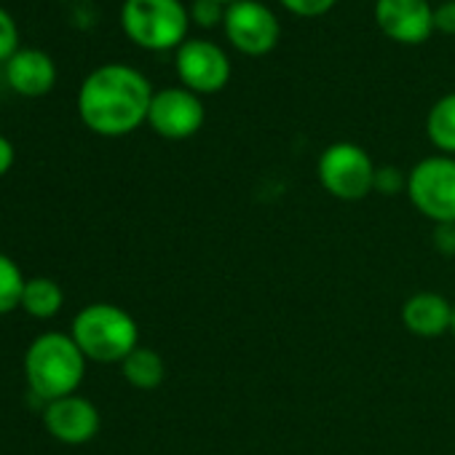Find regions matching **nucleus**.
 <instances>
[{"mask_svg":"<svg viewBox=\"0 0 455 455\" xmlns=\"http://www.w3.org/2000/svg\"><path fill=\"white\" fill-rule=\"evenodd\" d=\"M148 78L129 65H102L78 92V116L100 137H124L148 124L153 102Z\"/></svg>","mask_w":455,"mask_h":455,"instance_id":"f257e3e1","label":"nucleus"},{"mask_svg":"<svg viewBox=\"0 0 455 455\" xmlns=\"http://www.w3.org/2000/svg\"><path fill=\"white\" fill-rule=\"evenodd\" d=\"M86 375V356L73 335L46 332L36 338L25 354V378L36 396L54 402L76 394Z\"/></svg>","mask_w":455,"mask_h":455,"instance_id":"f03ea898","label":"nucleus"},{"mask_svg":"<svg viewBox=\"0 0 455 455\" xmlns=\"http://www.w3.org/2000/svg\"><path fill=\"white\" fill-rule=\"evenodd\" d=\"M73 340L92 362H124L140 346V327L129 311L113 303H92L78 311L70 330Z\"/></svg>","mask_w":455,"mask_h":455,"instance_id":"7ed1b4c3","label":"nucleus"},{"mask_svg":"<svg viewBox=\"0 0 455 455\" xmlns=\"http://www.w3.org/2000/svg\"><path fill=\"white\" fill-rule=\"evenodd\" d=\"M121 28L132 44L148 52H169L188 41L190 12L180 0H124Z\"/></svg>","mask_w":455,"mask_h":455,"instance_id":"20e7f679","label":"nucleus"},{"mask_svg":"<svg viewBox=\"0 0 455 455\" xmlns=\"http://www.w3.org/2000/svg\"><path fill=\"white\" fill-rule=\"evenodd\" d=\"M375 169L370 153L354 142H332L316 164L322 188L338 201H362L375 193Z\"/></svg>","mask_w":455,"mask_h":455,"instance_id":"39448f33","label":"nucleus"},{"mask_svg":"<svg viewBox=\"0 0 455 455\" xmlns=\"http://www.w3.org/2000/svg\"><path fill=\"white\" fill-rule=\"evenodd\" d=\"M407 196L434 225L455 222V156H428L418 161L407 174Z\"/></svg>","mask_w":455,"mask_h":455,"instance_id":"423d86ee","label":"nucleus"},{"mask_svg":"<svg viewBox=\"0 0 455 455\" xmlns=\"http://www.w3.org/2000/svg\"><path fill=\"white\" fill-rule=\"evenodd\" d=\"M222 28L234 49L247 57L271 54L282 38L279 17L258 0H236V4L228 6Z\"/></svg>","mask_w":455,"mask_h":455,"instance_id":"0eeeda50","label":"nucleus"},{"mask_svg":"<svg viewBox=\"0 0 455 455\" xmlns=\"http://www.w3.org/2000/svg\"><path fill=\"white\" fill-rule=\"evenodd\" d=\"M177 76L182 86L193 94H217L231 81V62H228L225 52L201 38H190L177 49L174 57Z\"/></svg>","mask_w":455,"mask_h":455,"instance_id":"6e6552de","label":"nucleus"},{"mask_svg":"<svg viewBox=\"0 0 455 455\" xmlns=\"http://www.w3.org/2000/svg\"><path fill=\"white\" fill-rule=\"evenodd\" d=\"M206 110L198 94L182 89H161L153 94L150 110H148V126L164 137V140H190L204 126Z\"/></svg>","mask_w":455,"mask_h":455,"instance_id":"1a4fd4ad","label":"nucleus"},{"mask_svg":"<svg viewBox=\"0 0 455 455\" xmlns=\"http://www.w3.org/2000/svg\"><path fill=\"white\" fill-rule=\"evenodd\" d=\"M375 22L391 41L418 46L434 33V9L428 0H375Z\"/></svg>","mask_w":455,"mask_h":455,"instance_id":"9d476101","label":"nucleus"},{"mask_svg":"<svg viewBox=\"0 0 455 455\" xmlns=\"http://www.w3.org/2000/svg\"><path fill=\"white\" fill-rule=\"evenodd\" d=\"M44 423L54 439L65 444H84L94 439L100 431V410L89 399L70 394V396L46 402Z\"/></svg>","mask_w":455,"mask_h":455,"instance_id":"9b49d317","label":"nucleus"},{"mask_svg":"<svg viewBox=\"0 0 455 455\" xmlns=\"http://www.w3.org/2000/svg\"><path fill=\"white\" fill-rule=\"evenodd\" d=\"M6 81L22 97H44L57 84V65L41 49H20L6 62Z\"/></svg>","mask_w":455,"mask_h":455,"instance_id":"f8f14e48","label":"nucleus"},{"mask_svg":"<svg viewBox=\"0 0 455 455\" xmlns=\"http://www.w3.org/2000/svg\"><path fill=\"white\" fill-rule=\"evenodd\" d=\"M402 324L418 338H439L452 330V303L439 292H415L402 303Z\"/></svg>","mask_w":455,"mask_h":455,"instance_id":"ddd939ff","label":"nucleus"},{"mask_svg":"<svg viewBox=\"0 0 455 455\" xmlns=\"http://www.w3.org/2000/svg\"><path fill=\"white\" fill-rule=\"evenodd\" d=\"M121 372L126 378L129 386L140 388V391H153L164 383L166 378V364L161 359L158 351L137 346L124 362H121Z\"/></svg>","mask_w":455,"mask_h":455,"instance_id":"4468645a","label":"nucleus"},{"mask_svg":"<svg viewBox=\"0 0 455 455\" xmlns=\"http://www.w3.org/2000/svg\"><path fill=\"white\" fill-rule=\"evenodd\" d=\"M426 134L442 156H455V92L434 102L426 118Z\"/></svg>","mask_w":455,"mask_h":455,"instance_id":"2eb2a0df","label":"nucleus"},{"mask_svg":"<svg viewBox=\"0 0 455 455\" xmlns=\"http://www.w3.org/2000/svg\"><path fill=\"white\" fill-rule=\"evenodd\" d=\"M62 287L54 279L38 276V279H28L25 282V292H22V306L30 316L36 319H52L57 316V311L62 308Z\"/></svg>","mask_w":455,"mask_h":455,"instance_id":"dca6fc26","label":"nucleus"},{"mask_svg":"<svg viewBox=\"0 0 455 455\" xmlns=\"http://www.w3.org/2000/svg\"><path fill=\"white\" fill-rule=\"evenodd\" d=\"M25 276L20 266L0 252V314H12L14 308L22 306V292H25Z\"/></svg>","mask_w":455,"mask_h":455,"instance_id":"f3484780","label":"nucleus"},{"mask_svg":"<svg viewBox=\"0 0 455 455\" xmlns=\"http://www.w3.org/2000/svg\"><path fill=\"white\" fill-rule=\"evenodd\" d=\"M225 20V9L220 0H193L190 6V22H196L198 28L209 30L217 28Z\"/></svg>","mask_w":455,"mask_h":455,"instance_id":"a211bd4d","label":"nucleus"},{"mask_svg":"<svg viewBox=\"0 0 455 455\" xmlns=\"http://www.w3.org/2000/svg\"><path fill=\"white\" fill-rule=\"evenodd\" d=\"M20 52V30L14 17L0 9V62H9Z\"/></svg>","mask_w":455,"mask_h":455,"instance_id":"6ab92c4d","label":"nucleus"},{"mask_svg":"<svg viewBox=\"0 0 455 455\" xmlns=\"http://www.w3.org/2000/svg\"><path fill=\"white\" fill-rule=\"evenodd\" d=\"M407 190V174L399 166H378L375 169V193L396 196Z\"/></svg>","mask_w":455,"mask_h":455,"instance_id":"aec40b11","label":"nucleus"},{"mask_svg":"<svg viewBox=\"0 0 455 455\" xmlns=\"http://www.w3.org/2000/svg\"><path fill=\"white\" fill-rule=\"evenodd\" d=\"M279 4L290 14H298V17H306V20H316V17H324L338 4V0H279Z\"/></svg>","mask_w":455,"mask_h":455,"instance_id":"412c9836","label":"nucleus"},{"mask_svg":"<svg viewBox=\"0 0 455 455\" xmlns=\"http://www.w3.org/2000/svg\"><path fill=\"white\" fill-rule=\"evenodd\" d=\"M434 247L444 258H455V222L434 225Z\"/></svg>","mask_w":455,"mask_h":455,"instance_id":"4be33fe9","label":"nucleus"},{"mask_svg":"<svg viewBox=\"0 0 455 455\" xmlns=\"http://www.w3.org/2000/svg\"><path fill=\"white\" fill-rule=\"evenodd\" d=\"M434 30L455 36V0H447V4L434 9Z\"/></svg>","mask_w":455,"mask_h":455,"instance_id":"5701e85b","label":"nucleus"},{"mask_svg":"<svg viewBox=\"0 0 455 455\" xmlns=\"http://www.w3.org/2000/svg\"><path fill=\"white\" fill-rule=\"evenodd\" d=\"M14 166V145L0 134V177Z\"/></svg>","mask_w":455,"mask_h":455,"instance_id":"b1692460","label":"nucleus"},{"mask_svg":"<svg viewBox=\"0 0 455 455\" xmlns=\"http://www.w3.org/2000/svg\"><path fill=\"white\" fill-rule=\"evenodd\" d=\"M452 335H455V303H452V330H450Z\"/></svg>","mask_w":455,"mask_h":455,"instance_id":"393cba45","label":"nucleus"},{"mask_svg":"<svg viewBox=\"0 0 455 455\" xmlns=\"http://www.w3.org/2000/svg\"><path fill=\"white\" fill-rule=\"evenodd\" d=\"M220 4H228V6H231V4H236V0H220Z\"/></svg>","mask_w":455,"mask_h":455,"instance_id":"a878e982","label":"nucleus"}]
</instances>
